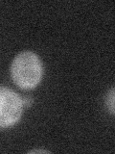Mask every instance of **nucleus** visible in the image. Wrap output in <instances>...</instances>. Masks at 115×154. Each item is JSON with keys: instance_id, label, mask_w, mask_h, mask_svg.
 Returning a JSON list of instances; mask_svg holds the SVG:
<instances>
[{"instance_id": "obj_2", "label": "nucleus", "mask_w": 115, "mask_h": 154, "mask_svg": "<svg viewBox=\"0 0 115 154\" xmlns=\"http://www.w3.org/2000/svg\"><path fill=\"white\" fill-rule=\"evenodd\" d=\"M23 101L12 89L0 86V128H9L20 120L23 114Z\"/></svg>"}, {"instance_id": "obj_3", "label": "nucleus", "mask_w": 115, "mask_h": 154, "mask_svg": "<svg viewBox=\"0 0 115 154\" xmlns=\"http://www.w3.org/2000/svg\"><path fill=\"white\" fill-rule=\"evenodd\" d=\"M114 99H115L114 88H111V90H110L107 94V98H105V105H107L108 110L109 111V113L111 116H114V112H115Z\"/></svg>"}, {"instance_id": "obj_4", "label": "nucleus", "mask_w": 115, "mask_h": 154, "mask_svg": "<svg viewBox=\"0 0 115 154\" xmlns=\"http://www.w3.org/2000/svg\"><path fill=\"white\" fill-rule=\"evenodd\" d=\"M22 101H23V105L24 106H27V107H29V106L32 104V97H30V96H26V97L22 98Z\"/></svg>"}, {"instance_id": "obj_1", "label": "nucleus", "mask_w": 115, "mask_h": 154, "mask_svg": "<svg viewBox=\"0 0 115 154\" xmlns=\"http://www.w3.org/2000/svg\"><path fill=\"white\" fill-rule=\"evenodd\" d=\"M42 76V62L35 52L23 51L13 58L11 65V77L19 89L29 91L37 88Z\"/></svg>"}, {"instance_id": "obj_5", "label": "nucleus", "mask_w": 115, "mask_h": 154, "mask_svg": "<svg viewBox=\"0 0 115 154\" xmlns=\"http://www.w3.org/2000/svg\"><path fill=\"white\" fill-rule=\"evenodd\" d=\"M29 153H50L48 150H41V149H36V150H31Z\"/></svg>"}]
</instances>
